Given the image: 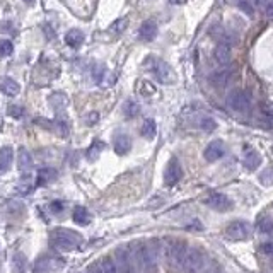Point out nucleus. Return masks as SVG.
I'll list each match as a JSON object with an SVG mask.
<instances>
[{
    "mask_svg": "<svg viewBox=\"0 0 273 273\" xmlns=\"http://www.w3.org/2000/svg\"><path fill=\"white\" fill-rule=\"evenodd\" d=\"M133 253L135 263L139 271L142 273H155L157 271V263L161 255V241L150 239L145 242H133L130 244Z\"/></svg>",
    "mask_w": 273,
    "mask_h": 273,
    "instance_id": "f257e3e1",
    "label": "nucleus"
},
{
    "mask_svg": "<svg viewBox=\"0 0 273 273\" xmlns=\"http://www.w3.org/2000/svg\"><path fill=\"white\" fill-rule=\"evenodd\" d=\"M188 244L181 239H164L161 241V255L164 256L166 263L171 270L174 271H181V266H183V260L185 255L188 251Z\"/></svg>",
    "mask_w": 273,
    "mask_h": 273,
    "instance_id": "f03ea898",
    "label": "nucleus"
},
{
    "mask_svg": "<svg viewBox=\"0 0 273 273\" xmlns=\"http://www.w3.org/2000/svg\"><path fill=\"white\" fill-rule=\"evenodd\" d=\"M145 69H147L161 84H171V82H174V79H176L173 67H171L168 62H164L163 58L149 57L147 62H145Z\"/></svg>",
    "mask_w": 273,
    "mask_h": 273,
    "instance_id": "7ed1b4c3",
    "label": "nucleus"
},
{
    "mask_svg": "<svg viewBox=\"0 0 273 273\" xmlns=\"http://www.w3.org/2000/svg\"><path fill=\"white\" fill-rule=\"evenodd\" d=\"M52 241L53 246L60 251H70L80 246L82 242V236L75 231L70 229H55L52 232Z\"/></svg>",
    "mask_w": 273,
    "mask_h": 273,
    "instance_id": "20e7f679",
    "label": "nucleus"
},
{
    "mask_svg": "<svg viewBox=\"0 0 273 273\" xmlns=\"http://www.w3.org/2000/svg\"><path fill=\"white\" fill-rule=\"evenodd\" d=\"M205 255L203 251L198 249V247H188L183 260V266H181V271L185 273H200L205 268Z\"/></svg>",
    "mask_w": 273,
    "mask_h": 273,
    "instance_id": "39448f33",
    "label": "nucleus"
},
{
    "mask_svg": "<svg viewBox=\"0 0 273 273\" xmlns=\"http://www.w3.org/2000/svg\"><path fill=\"white\" fill-rule=\"evenodd\" d=\"M115 261L118 265L120 273H139V268H136L133 253H131L130 246H121L115 251Z\"/></svg>",
    "mask_w": 273,
    "mask_h": 273,
    "instance_id": "423d86ee",
    "label": "nucleus"
},
{
    "mask_svg": "<svg viewBox=\"0 0 273 273\" xmlns=\"http://www.w3.org/2000/svg\"><path fill=\"white\" fill-rule=\"evenodd\" d=\"M227 106L236 111V113H246L251 108V99L244 90H232V93L227 96Z\"/></svg>",
    "mask_w": 273,
    "mask_h": 273,
    "instance_id": "0eeeda50",
    "label": "nucleus"
},
{
    "mask_svg": "<svg viewBox=\"0 0 273 273\" xmlns=\"http://www.w3.org/2000/svg\"><path fill=\"white\" fill-rule=\"evenodd\" d=\"M205 205H209L210 209H214L217 212H227L231 210L234 203H232V200L229 196L222 195V193H212L205 198Z\"/></svg>",
    "mask_w": 273,
    "mask_h": 273,
    "instance_id": "6e6552de",
    "label": "nucleus"
},
{
    "mask_svg": "<svg viewBox=\"0 0 273 273\" xmlns=\"http://www.w3.org/2000/svg\"><path fill=\"white\" fill-rule=\"evenodd\" d=\"M227 236L232 241H244L249 236V225L242 220H234L227 225Z\"/></svg>",
    "mask_w": 273,
    "mask_h": 273,
    "instance_id": "1a4fd4ad",
    "label": "nucleus"
},
{
    "mask_svg": "<svg viewBox=\"0 0 273 273\" xmlns=\"http://www.w3.org/2000/svg\"><path fill=\"white\" fill-rule=\"evenodd\" d=\"M183 178V169H181V164L178 159H171L168 168H166L164 173V181L168 186H174L178 181Z\"/></svg>",
    "mask_w": 273,
    "mask_h": 273,
    "instance_id": "9d476101",
    "label": "nucleus"
},
{
    "mask_svg": "<svg viewBox=\"0 0 273 273\" xmlns=\"http://www.w3.org/2000/svg\"><path fill=\"white\" fill-rule=\"evenodd\" d=\"M224 154H225L224 142H222V140H214V142H210L209 145H207L203 157L209 161V163H215V161L224 157Z\"/></svg>",
    "mask_w": 273,
    "mask_h": 273,
    "instance_id": "9b49d317",
    "label": "nucleus"
},
{
    "mask_svg": "<svg viewBox=\"0 0 273 273\" xmlns=\"http://www.w3.org/2000/svg\"><path fill=\"white\" fill-rule=\"evenodd\" d=\"M93 79L96 84L103 85V87H108L115 82V77H111L109 70L104 67V65H96L94 70H93Z\"/></svg>",
    "mask_w": 273,
    "mask_h": 273,
    "instance_id": "f8f14e48",
    "label": "nucleus"
},
{
    "mask_svg": "<svg viewBox=\"0 0 273 273\" xmlns=\"http://www.w3.org/2000/svg\"><path fill=\"white\" fill-rule=\"evenodd\" d=\"M17 169L26 176L33 169V157L26 149H19L17 152Z\"/></svg>",
    "mask_w": 273,
    "mask_h": 273,
    "instance_id": "ddd939ff",
    "label": "nucleus"
},
{
    "mask_svg": "<svg viewBox=\"0 0 273 273\" xmlns=\"http://www.w3.org/2000/svg\"><path fill=\"white\" fill-rule=\"evenodd\" d=\"M242 164H244V168H246V169L255 171V169L258 168V166L261 164L260 154H258L255 149L246 147V149H244V157H242Z\"/></svg>",
    "mask_w": 273,
    "mask_h": 273,
    "instance_id": "4468645a",
    "label": "nucleus"
},
{
    "mask_svg": "<svg viewBox=\"0 0 273 273\" xmlns=\"http://www.w3.org/2000/svg\"><path fill=\"white\" fill-rule=\"evenodd\" d=\"M157 36V24L154 21H145L139 29V38L142 41H152Z\"/></svg>",
    "mask_w": 273,
    "mask_h": 273,
    "instance_id": "2eb2a0df",
    "label": "nucleus"
},
{
    "mask_svg": "<svg viewBox=\"0 0 273 273\" xmlns=\"http://www.w3.org/2000/svg\"><path fill=\"white\" fill-rule=\"evenodd\" d=\"M14 163V150L12 147H2L0 149V174L7 173L11 169V166Z\"/></svg>",
    "mask_w": 273,
    "mask_h": 273,
    "instance_id": "dca6fc26",
    "label": "nucleus"
},
{
    "mask_svg": "<svg viewBox=\"0 0 273 273\" xmlns=\"http://www.w3.org/2000/svg\"><path fill=\"white\" fill-rule=\"evenodd\" d=\"M131 149V140L128 135L125 133H120L115 136V152L118 155H125L128 154Z\"/></svg>",
    "mask_w": 273,
    "mask_h": 273,
    "instance_id": "f3484780",
    "label": "nucleus"
},
{
    "mask_svg": "<svg viewBox=\"0 0 273 273\" xmlns=\"http://www.w3.org/2000/svg\"><path fill=\"white\" fill-rule=\"evenodd\" d=\"M63 265V261L57 260V258H41L36 265H34V268H36V271H50V270H57V268H60Z\"/></svg>",
    "mask_w": 273,
    "mask_h": 273,
    "instance_id": "a211bd4d",
    "label": "nucleus"
},
{
    "mask_svg": "<svg viewBox=\"0 0 273 273\" xmlns=\"http://www.w3.org/2000/svg\"><path fill=\"white\" fill-rule=\"evenodd\" d=\"M0 90L7 96H17L19 90H21V85H19L16 80L11 77H4L0 80Z\"/></svg>",
    "mask_w": 273,
    "mask_h": 273,
    "instance_id": "6ab92c4d",
    "label": "nucleus"
},
{
    "mask_svg": "<svg viewBox=\"0 0 273 273\" xmlns=\"http://www.w3.org/2000/svg\"><path fill=\"white\" fill-rule=\"evenodd\" d=\"M65 43L72 48H79L80 44L84 43V33L79 31V29H70V31L65 34Z\"/></svg>",
    "mask_w": 273,
    "mask_h": 273,
    "instance_id": "aec40b11",
    "label": "nucleus"
},
{
    "mask_svg": "<svg viewBox=\"0 0 273 273\" xmlns=\"http://www.w3.org/2000/svg\"><path fill=\"white\" fill-rule=\"evenodd\" d=\"M215 60L219 65H229L231 63V48L227 44H219L215 48Z\"/></svg>",
    "mask_w": 273,
    "mask_h": 273,
    "instance_id": "412c9836",
    "label": "nucleus"
},
{
    "mask_svg": "<svg viewBox=\"0 0 273 273\" xmlns=\"http://www.w3.org/2000/svg\"><path fill=\"white\" fill-rule=\"evenodd\" d=\"M98 265H99L101 271H103V273H120L118 265H116V261H115L113 256L101 258V260H98Z\"/></svg>",
    "mask_w": 273,
    "mask_h": 273,
    "instance_id": "4be33fe9",
    "label": "nucleus"
},
{
    "mask_svg": "<svg viewBox=\"0 0 273 273\" xmlns=\"http://www.w3.org/2000/svg\"><path fill=\"white\" fill-rule=\"evenodd\" d=\"M72 219H74L75 224L87 225L89 222H90V214L87 212V209H84V207H75L74 214H72Z\"/></svg>",
    "mask_w": 273,
    "mask_h": 273,
    "instance_id": "5701e85b",
    "label": "nucleus"
},
{
    "mask_svg": "<svg viewBox=\"0 0 273 273\" xmlns=\"http://www.w3.org/2000/svg\"><path fill=\"white\" fill-rule=\"evenodd\" d=\"M57 178V171L52 169V168H44L38 173V178H36V185L38 186H44L48 183H52V181Z\"/></svg>",
    "mask_w": 273,
    "mask_h": 273,
    "instance_id": "b1692460",
    "label": "nucleus"
},
{
    "mask_svg": "<svg viewBox=\"0 0 273 273\" xmlns=\"http://www.w3.org/2000/svg\"><path fill=\"white\" fill-rule=\"evenodd\" d=\"M231 75H232L231 70H219V72H215L212 75L210 80L217 85V87H222V85H225L231 80Z\"/></svg>",
    "mask_w": 273,
    "mask_h": 273,
    "instance_id": "393cba45",
    "label": "nucleus"
},
{
    "mask_svg": "<svg viewBox=\"0 0 273 273\" xmlns=\"http://www.w3.org/2000/svg\"><path fill=\"white\" fill-rule=\"evenodd\" d=\"M140 133H142V136H145L147 140H152L155 136V133H157L155 121L154 120H145L144 125H142V130H140Z\"/></svg>",
    "mask_w": 273,
    "mask_h": 273,
    "instance_id": "a878e982",
    "label": "nucleus"
},
{
    "mask_svg": "<svg viewBox=\"0 0 273 273\" xmlns=\"http://www.w3.org/2000/svg\"><path fill=\"white\" fill-rule=\"evenodd\" d=\"M123 113H125L126 118H135V116L140 113L139 103H136V101H133V99H128V101H126V103L123 104Z\"/></svg>",
    "mask_w": 273,
    "mask_h": 273,
    "instance_id": "bb28decb",
    "label": "nucleus"
},
{
    "mask_svg": "<svg viewBox=\"0 0 273 273\" xmlns=\"http://www.w3.org/2000/svg\"><path fill=\"white\" fill-rule=\"evenodd\" d=\"M50 104H52L55 109H63L65 106H67V96L62 93H55L50 96Z\"/></svg>",
    "mask_w": 273,
    "mask_h": 273,
    "instance_id": "cd10ccee",
    "label": "nucleus"
},
{
    "mask_svg": "<svg viewBox=\"0 0 273 273\" xmlns=\"http://www.w3.org/2000/svg\"><path fill=\"white\" fill-rule=\"evenodd\" d=\"M237 7H239V11L244 12L246 16H249V17L255 16L256 6L251 2V0H237Z\"/></svg>",
    "mask_w": 273,
    "mask_h": 273,
    "instance_id": "c85d7f7f",
    "label": "nucleus"
},
{
    "mask_svg": "<svg viewBox=\"0 0 273 273\" xmlns=\"http://www.w3.org/2000/svg\"><path fill=\"white\" fill-rule=\"evenodd\" d=\"M128 26V19L126 17H120L116 19V21L109 26V33H115V34H121Z\"/></svg>",
    "mask_w": 273,
    "mask_h": 273,
    "instance_id": "c756f323",
    "label": "nucleus"
},
{
    "mask_svg": "<svg viewBox=\"0 0 273 273\" xmlns=\"http://www.w3.org/2000/svg\"><path fill=\"white\" fill-rule=\"evenodd\" d=\"M200 128L203 131H214L217 128V121L214 118H210V116H203L200 120Z\"/></svg>",
    "mask_w": 273,
    "mask_h": 273,
    "instance_id": "7c9ffc66",
    "label": "nucleus"
},
{
    "mask_svg": "<svg viewBox=\"0 0 273 273\" xmlns=\"http://www.w3.org/2000/svg\"><path fill=\"white\" fill-rule=\"evenodd\" d=\"M103 149H104V145H103V144H101V142H94L93 145H90V149L87 150V157H89L90 161H96Z\"/></svg>",
    "mask_w": 273,
    "mask_h": 273,
    "instance_id": "2f4dec72",
    "label": "nucleus"
},
{
    "mask_svg": "<svg viewBox=\"0 0 273 273\" xmlns=\"http://www.w3.org/2000/svg\"><path fill=\"white\" fill-rule=\"evenodd\" d=\"M14 52V47L9 39H0V57H9Z\"/></svg>",
    "mask_w": 273,
    "mask_h": 273,
    "instance_id": "473e14b6",
    "label": "nucleus"
},
{
    "mask_svg": "<svg viewBox=\"0 0 273 273\" xmlns=\"http://www.w3.org/2000/svg\"><path fill=\"white\" fill-rule=\"evenodd\" d=\"M9 115H11L12 118H22V115H24V108H22V106H17V104L9 106Z\"/></svg>",
    "mask_w": 273,
    "mask_h": 273,
    "instance_id": "72a5a7b5",
    "label": "nucleus"
},
{
    "mask_svg": "<svg viewBox=\"0 0 273 273\" xmlns=\"http://www.w3.org/2000/svg\"><path fill=\"white\" fill-rule=\"evenodd\" d=\"M14 265H16V271L19 268V273L24 271V268H26V260H24L22 255H16V258H14Z\"/></svg>",
    "mask_w": 273,
    "mask_h": 273,
    "instance_id": "f704fd0d",
    "label": "nucleus"
},
{
    "mask_svg": "<svg viewBox=\"0 0 273 273\" xmlns=\"http://www.w3.org/2000/svg\"><path fill=\"white\" fill-rule=\"evenodd\" d=\"M258 227H260L261 232H271L273 231V220L270 219H263L260 224H258Z\"/></svg>",
    "mask_w": 273,
    "mask_h": 273,
    "instance_id": "c9c22d12",
    "label": "nucleus"
},
{
    "mask_svg": "<svg viewBox=\"0 0 273 273\" xmlns=\"http://www.w3.org/2000/svg\"><path fill=\"white\" fill-rule=\"evenodd\" d=\"M261 183H265V185H271L273 183V169L270 171H265V173L261 174Z\"/></svg>",
    "mask_w": 273,
    "mask_h": 273,
    "instance_id": "e433bc0d",
    "label": "nucleus"
},
{
    "mask_svg": "<svg viewBox=\"0 0 273 273\" xmlns=\"http://www.w3.org/2000/svg\"><path fill=\"white\" fill-rule=\"evenodd\" d=\"M265 14L268 19H271L273 21V0H268V2H265Z\"/></svg>",
    "mask_w": 273,
    "mask_h": 273,
    "instance_id": "4c0bfd02",
    "label": "nucleus"
},
{
    "mask_svg": "<svg viewBox=\"0 0 273 273\" xmlns=\"http://www.w3.org/2000/svg\"><path fill=\"white\" fill-rule=\"evenodd\" d=\"M96 120H98V113H93V115H90V116H89V118H87V120H85V121H87V123H90V125H93Z\"/></svg>",
    "mask_w": 273,
    "mask_h": 273,
    "instance_id": "58836bf2",
    "label": "nucleus"
},
{
    "mask_svg": "<svg viewBox=\"0 0 273 273\" xmlns=\"http://www.w3.org/2000/svg\"><path fill=\"white\" fill-rule=\"evenodd\" d=\"M171 2H174V4H183L185 0H171Z\"/></svg>",
    "mask_w": 273,
    "mask_h": 273,
    "instance_id": "ea45409f",
    "label": "nucleus"
},
{
    "mask_svg": "<svg viewBox=\"0 0 273 273\" xmlns=\"http://www.w3.org/2000/svg\"><path fill=\"white\" fill-rule=\"evenodd\" d=\"M24 2H33V0H24Z\"/></svg>",
    "mask_w": 273,
    "mask_h": 273,
    "instance_id": "a19ab883",
    "label": "nucleus"
},
{
    "mask_svg": "<svg viewBox=\"0 0 273 273\" xmlns=\"http://www.w3.org/2000/svg\"><path fill=\"white\" fill-rule=\"evenodd\" d=\"M271 256H273V255H271Z\"/></svg>",
    "mask_w": 273,
    "mask_h": 273,
    "instance_id": "79ce46f5",
    "label": "nucleus"
}]
</instances>
